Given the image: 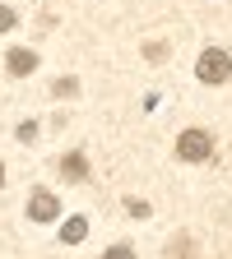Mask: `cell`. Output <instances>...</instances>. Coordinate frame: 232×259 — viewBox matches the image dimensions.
Here are the masks:
<instances>
[{
    "label": "cell",
    "instance_id": "cell-11",
    "mask_svg": "<svg viewBox=\"0 0 232 259\" xmlns=\"http://www.w3.org/2000/svg\"><path fill=\"white\" fill-rule=\"evenodd\" d=\"M19 139H23V144H32V139H38V125L23 120V125H19Z\"/></svg>",
    "mask_w": 232,
    "mask_h": 259
},
{
    "label": "cell",
    "instance_id": "cell-5",
    "mask_svg": "<svg viewBox=\"0 0 232 259\" xmlns=\"http://www.w3.org/2000/svg\"><path fill=\"white\" fill-rule=\"evenodd\" d=\"M60 176H65V181H84V176H88V162H84V153L60 157Z\"/></svg>",
    "mask_w": 232,
    "mask_h": 259
},
{
    "label": "cell",
    "instance_id": "cell-10",
    "mask_svg": "<svg viewBox=\"0 0 232 259\" xmlns=\"http://www.w3.org/2000/svg\"><path fill=\"white\" fill-rule=\"evenodd\" d=\"M144 56H149V60H153V65H158V60H162V56H168V47H162V42H149V47H144Z\"/></svg>",
    "mask_w": 232,
    "mask_h": 259
},
{
    "label": "cell",
    "instance_id": "cell-6",
    "mask_svg": "<svg viewBox=\"0 0 232 259\" xmlns=\"http://www.w3.org/2000/svg\"><path fill=\"white\" fill-rule=\"evenodd\" d=\"M84 236H88V222H84V218H70V222L60 227V241H65V245H79Z\"/></svg>",
    "mask_w": 232,
    "mask_h": 259
},
{
    "label": "cell",
    "instance_id": "cell-4",
    "mask_svg": "<svg viewBox=\"0 0 232 259\" xmlns=\"http://www.w3.org/2000/svg\"><path fill=\"white\" fill-rule=\"evenodd\" d=\"M5 70H10L14 79H23V74H32V70H38V56H32L28 47H14V51L5 56Z\"/></svg>",
    "mask_w": 232,
    "mask_h": 259
},
{
    "label": "cell",
    "instance_id": "cell-12",
    "mask_svg": "<svg viewBox=\"0 0 232 259\" xmlns=\"http://www.w3.org/2000/svg\"><path fill=\"white\" fill-rule=\"evenodd\" d=\"M0 185H5V167H0Z\"/></svg>",
    "mask_w": 232,
    "mask_h": 259
},
{
    "label": "cell",
    "instance_id": "cell-2",
    "mask_svg": "<svg viewBox=\"0 0 232 259\" xmlns=\"http://www.w3.org/2000/svg\"><path fill=\"white\" fill-rule=\"evenodd\" d=\"M209 153H214V135H205V130H186L177 139V157L181 162H205Z\"/></svg>",
    "mask_w": 232,
    "mask_h": 259
},
{
    "label": "cell",
    "instance_id": "cell-9",
    "mask_svg": "<svg viewBox=\"0 0 232 259\" xmlns=\"http://www.w3.org/2000/svg\"><path fill=\"white\" fill-rule=\"evenodd\" d=\"M14 23H19V19H14V10H10V5H0V32H10Z\"/></svg>",
    "mask_w": 232,
    "mask_h": 259
},
{
    "label": "cell",
    "instance_id": "cell-1",
    "mask_svg": "<svg viewBox=\"0 0 232 259\" xmlns=\"http://www.w3.org/2000/svg\"><path fill=\"white\" fill-rule=\"evenodd\" d=\"M195 74H200V83H227L232 79V56L218 51V47H209L200 56V65H195Z\"/></svg>",
    "mask_w": 232,
    "mask_h": 259
},
{
    "label": "cell",
    "instance_id": "cell-8",
    "mask_svg": "<svg viewBox=\"0 0 232 259\" xmlns=\"http://www.w3.org/2000/svg\"><path fill=\"white\" fill-rule=\"evenodd\" d=\"M125 213H130V218H149V204H144V199H125Z\"/></svg>",
    "mask_w": 232,
    "mask_h": 259
},
{
    "label": "cell",
    "instance_id": "cell-7",
    "mask_svg": "<svg viewBox=\"0 0 232 259\" xmlns=\"http://www.w3.org/2000/svg\"><path fill=\"white\" fill-rule=\"evenodd\" d=\"M79 93V79H56V88H51V97H75Z\"/></svg>",
    "mask_w": 232,
    "mask_h": 259
},
{
    "label": "cell",
    "instance_id": "cell-3",
    "mask_svg": "<svg viewBox=\"0 0 232 259\" xmlns=\"http://www.w3.org/2000/svg\"><path fill=\"white\" fill-rule=\"evenodd\" d=\"M56 213H60V204H56V194H47V190H38V194L28 199V218H32V222H51Z\"/></svg>",
    "mask_w": 232,
    "mask_h": 259
}]
</instances>
